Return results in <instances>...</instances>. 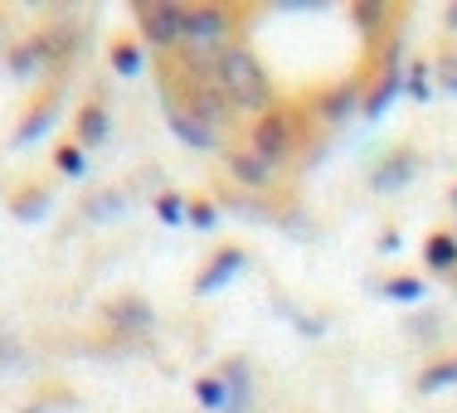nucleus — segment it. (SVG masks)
<instances>
[{
	"instance_id": "f257e3e1",
	"label": "nucleus",
	"mask_w": 457,
	"mask_h": 413,
	"mask_svg": "<svg viewBox=\"0 0 457 413\" xmlns=\"http://www.w3.org/2000/svg\"><path fill=\"white\" fill-rule=\"evenodd\" d=\"M214 78H220V88L234 97L238 107H268V97H273V83H268L263 63L248 49H220L214 54Z\"/></svg>"
},
{
	"instance_id": "f03ea898",
	"label": "nucleus",
	"mask_w": 457,
	"mask_h": 413,
	"mask_svg": "<svg viewBox=\"0 0 457 413\" xmlns=\"http://www.w3.org/2000/svg\"><path fill=\"white\" fill-rule=\"evenodd\" d=\"M248 151H258L268 166H278V161L292 151V122H287V112H268L263 122L253 127V146H248Z\"/></svg>"
},
{
	"instance_id": "7ed1b4c3",
	"label": "nucleus",
	"mask_w": 457,
	"mask_h": 413,
	"mask_svg": "<svg viewBox=\"0 0 457 413\" xmlns=\"http://www.w3.org/2000/svg\"><path fill=\"white\" fill-rule=\"evenodd\" d=\"M228 35V15L214 5H195L180 10V39H200V45H214V39Z\"/></svg>"
},
{
	"instance_id": "20e7f679",
	"label": "nucleus",
	"mask_w": 457,
	"mask_h": 413,
	"mask_svg": "<svg viewBox=\"0 0 457 413\" xmlns=\"http://www.w3.org/2000/svg\"><path fill=\"white\" fill-rule=\"evenodd\" d=\"M141 35L156 49H170L180 39V5H141Z\"/></svg>"
},
{
	"instance_id": "39448f33",
	"label": "nucleus",
	"mask_w": 457,
	"mask_h": 413,
	"mask_svg": "<svg viewBox=\"0 0 457 413\" xmlns=\"http://www.w3.org/2000/svg\"><path fill=\"white\" fill-rule=\"evenodd\" d=\"M228 170H234V180L253 185V190H268V185H273V166H268L258 151H228Z\"/></svg>"
},
{
	"instance_id": "423d86ee",
	"label": "nucleus",
	"mask_w": 457,
	"mask_h": 413,
	"mask_svg": "<svg viewBox=\"0 0 457 413\" xmlns=\"http://www.w3.org/2000/svg\"><path fill=\"white\" fill-rule=\"evenodd\" d=\"M166 117H170V127L180 132V141H190V146H214V132L200 122V117H185L176 97H166Z\"/></svg>"
},
{
	"instance_id": "0eeeda50",
	"label": "nucleus",
	"mask_w": 457,
	"mask_h": 413,
	"mask_svg": "<svg viewBox=\"0 0 457 413\" xmlns=\"http://www.w3.org/2000/svg\"><path fill=\"white\" fill-rule=\"evenodd\" d=\"M79 136H83V141H93V146L107 136V112H103L97 103H88V107L79 112Z\"/></svg>"
},
{
	"instance_id": "6e6552de",
	"label": "nucleus",
	"mask_w": 457,
	"mask_h": 413,
	"mask_svg": "<svg viewBox=\"0 0 457 413\" xmlns=\"http://www.w3.org/2000/svg\"><path fill=\"white\" fill-rule=\"evenodd\" d=\"M428 263L438 268V273H448V268L457 263V238H448V234H433V238H428Z\"/></svg>"
},
{
	"instance_id": "1a4fd4ad",
	"label": "nucleus",
	"mask_w": 457,
	"mask_h": 413,
	"mask_svg": "<svg viewBox=\"0 0 457 413\" xmlns=\"http://www.w3.org/2000/svg\"><path fill=\"white\" fill-rule=\"evenodd\" d=\"M238 263H244V258H238V248H228V253L220 258V263H214L210 273L200 277V292H214V287H220V277H228V273H238Z\"/></svg>"
},
{
	"instance_id": "9d476101",
	"label": "nucleus",
	"mask_w": 457,
	"mask_h": 413,
	"mask_svg": "<svg viewBox=\"0 0 457 413\" xmlns=\"http://www.w3.org/2000/svg\"><path fill=\"white\" fill-rule=\"evenodd\" d=\"M112 63H117V73H137V49L127 45V39H117V45H112Z\"/></svg>"
},
{
	"instance_id": "9b49d317",
	"label": "nucleus",
	"mask_w": 457,
	"mask_h": 413,
	"mask_svg": "<svg viewBox=\"0 0 457 413\" xmlns=\"http://www.w3.org/2000/svg\"><path fill=\"white\" fill-rule=\"evenodd\" d=\"M389 297H399V301H413V297H423V282H413V277H399V282H389Z\"/></svg>"
},
{
	"instance_id": "f8f14e48",
	"label": "nucleus",
	"mask_w": 457,
	"mask_h": 413,
	"mask_svg": "<svg viewBox=\"0 0 457 413\" xmlns=\"http://www.w3.org/2000/svg\"><path fill=\"white\" fill-rule=\"evenodd\" d=\"M448 379H457V360L453 365H438V375H423L419 389H438V384H448Z\"/></svg>"
},
{
	"instance_id": "ddd939ff",
	"label": "nucleus",
	"mask_w": 457,
	"mask_h": 413,
	"mask_svg": "<svg viewBox=\"0 0 457 413\" xmlns=\"http://www.w3.org/2000/svg\"><path fill=\"white\" fill-rule=\"evenodd\" d=\"M59 166L79 176V170H83V156H79V151H73V146H63V151H59Z\"/></svg>"
},
{
	"instance_id": "4468645a",
	"label": "nucleus",
	"mask_w": 457,
	"mask_h": 413,
	"mask_svg": "<svg viewBox=\"0 0 457 413\" xmlns=\"http://www.w3.org/2000/svg\"><path fill=\"white\" fill-rule=\"evenodd\" d=\"M190 219L200 224V229H210V224H214V210H210V204H190Z\"/></svg>"
},
{
	"instance_id": "2eb2a0df",
	"label": "nucleus",
	"mask_w": 457,
	"mask_h": 413,
	"mask_svg": "<svg viewBox=\"0 0 457 413\" xmlns=\"http://www.w3.org/2000/svg\"><path fill=\"white\" fill-rule=\"evenodd\" d=\"M161 219L176 224V219H180V200H161Z\"/></svg>"
},
{
	"instance_id": "dca6fc26",
	"label": "nucleus",
	"mask_w": 457,
	"mask_h": 413,
	"mask_svg": "<svg viewBox=\"0 0 457 413\" xmlns=\"http://www.w3.org/2000/svg\"><path fill=\"white\" fill-rule=\"evenodd\" d=\"M443 73H448V88H457V63H443Z\"/></svg>"
},
{
	"instance_id": "f3484780",
	"label": "nucleus",
	"mask_w": 457,
	"mask_h": 413,
	"mask_svg": "<svg viewBox=\"0 0 457 413\" xmlns=\"http://www.w3.org/2000/svg\"><path fill=\"white\" fill-rule=\"evenodd\" d=\"M453 29H457V10H453Z\"/></svg>"
}]
</instances>
